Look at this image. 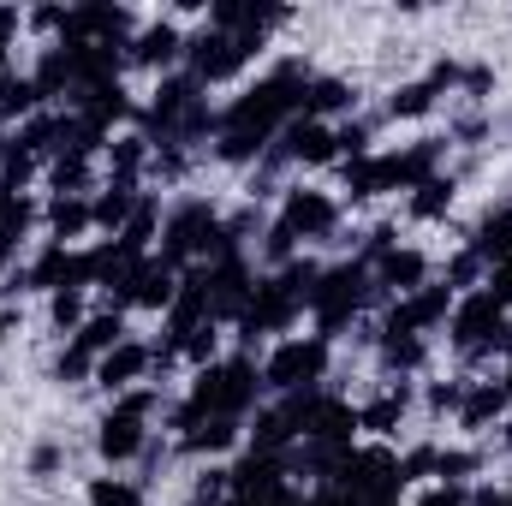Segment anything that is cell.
Listing matches in <instances>:
<instances>
[{
    "instance_id": "1",
    "label": "cell",
    "mask_w": 512,
    "mask_h": 506,
    "mask_svg": "<svg viewBox=\"0 0 512 506\" xmlns=\"http://www.w3.org/2000/svg\"><path fill=\"white\" fill-rule=\"evenodd\" d=\"M370 262L358 256V262H340V268H322V280L310 286V298H304V310H310V334H322L328 346L358 322V310H364V298H370Z\"/></svg>"
},
{
    "instance_id": "2",
    "label": "cell",
    "mask_w": 512,
    "mask_h": 506,
    "mask_svg": "<svg viewBox=\"0 0 512 506\" xmlns=\"http://www.w3.org/2000/svg\"><path fill=\"white\" fill-rule=\"evenodd\" d=\"M185 399L203 417H239L245 423L256 411V399H262V370H256V358H221V364H209V370L191 376Z\"/></svg>"
},
{
    "instance_id": "3",
    "label": "cell",
    "mask_w": 512,
    "mask_h": 506,
    "mask_svg": "<svg viewBox=\"0 0 512 506\" xmlns=\"http://www.w3.org/2000/svg\"><path fill=\"white\" fill-rule=\"evenodd\" d=\"M328 364H334V346L322 334H286L262 358V387L280 393V399L286 393H304V387H322L328 381Z\"/></svg>"
},
{
    "instance_id": "4",
    "label": "cell",
    "mask_w": 512,
    "mask_h": 506,
    "mask_svg": "<svg viewBox=\"0 0 512 506\" xmlns=\"http://www.w3.org/2000/svg\"><path fill=\"white\" fill-rule=\"evenodd\" d=\"M501 328H507V310H501L483 286L453 298V316H447L453 352H465V358H495V352H501Z\"/></svg>"
},
{
    "instance_id": "5",
    "label": "cell",
    "mask_w": 512,
    "mask_h": 506,
    "mask_svg": "<svg viewBox=\"0 0 512 506\" xmlns=\"http://www.w3.org/2000/svg\"><path fill=\"white\" fill-rule=\"evenodd\" d=\"M453 286L447 280H429V286H417V292H405V298H393V310L382 316L387 340H423V334H435V328H447V316H453Z\"/></svg>"
},
{
    "instance_id": "6",
    "label": "cell",
    "mask_w": 512,
    "mask_h": 506,
    "mask_svg": "<svg viewBox=\"0 0 512 506\" xmlns=\"http://www.w3.org/2000/svg\"><path fill=\"white\" fill-rule=\"evenodd\" d=\"M298 316H304V298L286 286V274H256V292H251V310H245V322H239V334L245 340H262V334H292L298 328Z\"/></svg>"
},
{
    "instance_id": "7",
    "label": "cell",
    "mask_w": 512,
    "mask_h": 506,
    "mask_svg": "<svg viewBox=\"0 0 512 506\" xmlns=\"http://www.w3.org/2000/svg\"><path fill=\"white\" fill-rule=\"evenodd\" d=\"M245 66H251V54L239 48V36H221V30H197V36H185V72L209 90V84H233V78H245Z\"/></svg>"
},
{
    "instance_id": "8",
    "label": "cell",
    "mask_w": 512,
    "mask_h": 506,
    "mask_svg": "<svg viewBox=\"0 0 512 506\" xmlns=\"http://www.w3.org/2000/svg\"><path fill=\"white\" fill-rule=\"evenodd\" d=\"M274 227H286L298 245L304 239H328L334 227H340V203L328 197V191H316V185H292L286 197H280V221Z\"/></svg>"
},
{
    "instance_id": "9",
    "label": "cell",
    "mask_w": 512,
    "mask_h": 506,
    "mask_svg": "<svg viewBox=\"0 0 512 506\" xmlns=\"http://www.w3.org/2000/svg\"><path fill=\"white\" fill-rule=\"evenodd\" d=\"M268 161H292V167H328V161H340V137L334 126H322V120H292V126L274 137V149H268Z\"/></svg>"
},
{
    "instance_id": "10",
    "label": "cell",
    "mask_w": 512,
    "mask_h": 506,
    "mask_svg": "<svg viewBox=\"0 0 512 506\" xmlns=\"http://www.w3.org/2000/svg\"><path fill=\"white\" fill-rule=\"evenodd\" d=\"M143 447H149V417L108 405V411H102V423H96V453H102L108 465H131Z\"/></svg>"
},
{
    "instance_id": "11",
    "label": "cell",
    "mask_w": 512,
    "mask_h": 506,
    "mask_svg": "<svg viewBox=\"0 0 512 506\" xmlns=\"http://www.w3.org/2000/svg\"><path fill=\"white\" fill-rule=\"evenodd\" d=\"M280 483H286V453H251V447H245V459L227 465V489L245 495V501H256V506L274 501Z\"/></svg>"
},
{
    "instance_id": "12",
    "label": "cell",
    "mask_w": 512,
    "mask_h": 506,
    "mask_svg": "<svg viewBox=\"0 0 512 506\" xmlns=\"http://www.w3.org/2000/svg\"><path fill=\"white\" fill-rule=\"evenodd\" d=\"M173 60H185V30L173 18L161 24H143L137 36L126 42V66H149V72H167Z\"/></svg>"
},
{
    "instance_id": "13",
    "label": "cell",
    "mask_w": 512,
    "mask_h": 506,
    "mask_svg": "<svg viewBox=\"0 0 512 506\" xmlns=\"http://www.w3.org/2000/svg\"><path fill=\"white\" fill-rule=\"evenodd\" d=\"M149 370H155V352H149L143 340H126V346H114V352L96 364V387H108V393L120 399V393H131V387H143Z\"/></svg>"
},
{
    "instance_id": "14",
    "label": "cell",
    "mask_w": 512,
    "mask_h": 506,
    "mask_svg": "<svg viewBox=\"0 0 512 506\" xmlns=\"http://www.w3.org/2000/svg\"><path fill=\"white\" fill-rule=\"evenodd\" d=\"M179 274H185V268H173V262H161V256H143V268H137V280H131V310L167 316L173 298H179Z\"/></svg>"
},
{
    "instance_id": "15",
    "label": "cell",
    "mask_w": 512,
    "mask_h": 506,
    "mask_svg": "<svg viewBox=\"0 0 512 506\" xmlns=\"http://www.w3.org/2000/svg\"><path fill=\"white\" fill-rule=\"evenodd\" d=\"M370 280L376 286H387V292H417V286H429V256L417 251V245H393L387 256H376L370 262Z\"/></svg>"
},
{
    "instance_id": "16",
    "label": "cell",
    "mask_w": 512,
    "mask_h": 506,
    "mask_svg": "<svg viewBox=\"0 0 512 506\" xmlns=\"http://www.w3.org/2000/svg\"><path fill=\"white\" fill-rule=\"evenodd\" d=\"M507 411H512V399H507V387L501 381H465V399H459V429L465 435H477V429H489V423H507Z\"/></svg>"
},
{
    "instance_id": "17",
    "label": "cell",
    "mask_w": 512,
    "mask_h": 506,
    "mask_svg": "<svg viewBox=\"0 0 512 506\" xmlns=\"http://www.w3.org/2000/svg\"><path fill=\"white\" fill-rule=\"evenodd\" d=\"M137 203H143V191L137 185H120V179H108L96 197H90V215H96V233H108V239H120L126 233V221L137 215Z\"/></svg>"
},
{
    "instance_id": "18",
    "label": "cell",
    "mask_w": 512,
    "mask_h": 506,
    "mask_svg": "<svg viewBox=\"0 0 512 506\" xmlns=\"http://www.w3.org/2000/svg\"><path fill=\"white\" fill-rule=\"evenodd\" d=\"M405 411H411V387L399 381V387H387L382 399H370V405H358V435H399V423H405Z\"/></svg>"
},
{
    "instance_id": "19",
    "label": "cell",
    "mask_w": 512,
    "mask_h": 506,
    "mask_svg": "<svg viewBox=\"0 0 512 506\" xmlns=\"http://www.w3.org/2000/svg\"><path fill=\"white\" fill-rule=\"evenodd\" d=\"M471 251L483 256L489 268H495V262H512V197H507V203H495V209L477 221V233H471Z\"/></svg>"
},
{
    "instance_id": "20",
    "label": "cell",
    "mask_w": 512,
    "mask_h": 506,
    "mask_svg": "<svg viewBox=\"0 0 512 506\" xmlns=\"http://www.w3.org/2000/svg\"><path fill=\"white\" fill-rule=\"evenodd\" d=\"M352 108H358V90H352L346 78H310V90H304V120L334 126V114H352Z\"/></svg>"
},
{
    "instance_id": "21",
    "label": "cell",
    "mask_w": 512,
    "mask_h": 506,
    "mask_svg": "<svg viewBox=\"0 0 512 506\" xmlns=\"http://www.w3.org/2000/svg\"><path fill=\"white\" fill-rule=\"evenodd\" d=\"M84 233H96L90 197H54V203H48V239H54V245H78Z\"/></svg>"
},
{
    "instance_id": "22",
    "label": "cell",
    "mask_w": 512,
    "mask_h": 506,
    "mask_svg": "<svg viewBox=\"0 0 512 506\" xmlns=\"http://www.w3.org/2000/svg\"><path fill=\"white\" fill-rule=\"evenodd\" d=\"M126 340H131V334H126V316H120V310H102V316H90V322L72 334V346H78V352H90L96 364H102L114 346H126Z\"/></svg>"
},
{
    "instance_id": "23",
    "label": "cell",
    "mask_w": 512,
    "mask_h": 506,
    "mask_svg": "<svg viewBox=\"0 0 512 506\" xmlns=\"http://www.w3.org/2000/svg\"><path fill=\"white\" fill-rule=\"evenodd\" d=\"M239 441H245V423H239V417H203L179 447H185V453H209V459H215V453H233Z\"/></svg>"
},
{
    "instance_id": "24",
    "label": "cell",
    "mask_w": 512,
    "mask_h": 506,
    "mask_svg": "<svg viewBox=\"0 0 512 506\" xmlns=\"http://www.w3.org/2000/svg\"><path fill=\"white\" fill-rule=\"evenodd\" d=\"M274 149V137H262V131H215V161H227V167H251Z\"/></svg>"
},
{
    "instance_id": "25",
    "label": "cell",
    "mask_w": 512,
    "mask_h": 506,
    "mask_svg": "<svg viewBox=\"0 0 512 506\" xmlns=\"http://www.w3.org/2000/svg\"><path fill=\"white\" fill-rule=\"evenodd\" d=\"M376 358H382L387 376H417L423 370V358H429V346L423 340H387V334H376Z\"/></svg>"
},
{
    "instance_id": "26",
    "label": "cell",
    "mask_w": 512,
    "mask_h": 506,
    "mask_svg": "<svg viewBox=\"0 0 512 506\" xmlns=\"http://www.w3.org/2000/svg\"><path fill=\"white\" fill-rule=\"evenodd\" d=\"M42 108H48V102H42V90L30 84V72L0 84V120H18V126H24V120H30V114H42Z\"/></svg>"
},
{
    "instance_id": "27",
    "label": "cell",
    "mask_w": 512,
    "mask_h": 506,
    "mask_svg": "<svg viewBox=\"0 0 512 506\" xmlns=\"http://www.w3.org/2000/svg\"><path fill=\"white\" fill-rule=\"evenodd\" d=\"M447 209H453V179H447V173H435V179H423V185L411 191V215H417V221H441Z\"/></svg>"
},
{
    "instance_id": "28",
    "label": "cell",
    "mask_w": 512,
    "mask_h": 506,
    "mask_svg": "<svg viewBox=\"0 0 512 506\" xmlns=\"http://www.w3.org/2000/svg\"><path fill=\"white\" fill-rule=\"evenodd\" d=\"M435 102H441V90L423 78V84H405V90H393L387 114H393V120H423V114H435Z\"/></svg>"
},
{
    "instance_id": "29",
    "label": "cell",
    "mask_w": 512,
    "mask_h": 506,
    "mask_svg": "<svg viewBox=\"0 0 512 506\" xmlns=\"http://www.w3.org/2000/svg\"><path fill=\"white\" fill-rule=\"evenodd\" d=\"M179 358H185L191 370H209V364H221V328H215V322L191 328V334L179 340Z\"/></svg>"
},
{
    "instance_id": "30",
    "label": "cell",
    "mask_w": 512,
    "mask_h": 506,
    "mask_svg": "<svg viewBox=\"0 0 512 506\" xmlns=\"http://www.w3.org/2000/svg\"><path fill=\"white\" fill-rule=\"evenodd\" d=\"M30 227H36V209H30V197H12V203L0 209V256H12V251H18Z\"/></svg>"
},
{
    "instance_id": "31",
    "label": "cell",
    "mask_w": 512,
    "mask_h": 506,
    "mask_svg": "<svg viewBox=\"0 0 512 506\" xmlns=\"http://www.w3.org/2000/svg\"><path fill=\"white\" fill-rule=\"evenodd\" d=\"M90 506H143V489L131 477H96L90 483Z\"/></svg>"
},
{
    "instance_id": "32",
    "label": "cell",
    "mask_w": 512,
    "mask_h": 506,
    "mask_svg": "<svg viewBox=\"0 0 512 506\" xmlns=\"http://www.w3.org/2000/svg\"><path fill=\"white\" fill-rule=\"evenodd\" d=\"M48 316H54L60 334H78V328L90 322V316H84V292H54V298H48Z\"/></svg>"
},
{
    "instance_id": "33",
    "label": "cell",
    "mask_w": 512,
    "mask_h": 506,
    "mask_svg": "<svg viewBox=\"0 0 512 506\" xmlns=\"http://www.w3.org/2000/svg\"><path fill=\"white\" fill-rule=\"evenodd\" d=\"M54 376H60V381H96V358H90V352H78V346L66 340V352L54 358Z\"/></svg>"
},
{
    "instance_id": "34",
    "label": "cell",
    "mask_w": 512,
    "mask_h": 506,
    "mask_svg": "<svg viewBox=\"0 0 512 506\" xmlns=\"http://www.w3.org/2000/svg\"><path fill=\"white\" fill-rule=\"evenodd\" d=\"M483 292H489L501 310H512V262H495V268L483 274Z\"/></svg>"
},
{
    "instance_id": "35",
    "label": "cell",
    "mask_w": 512,
    "mask_h": 506,
    "mask_svg": "<svg viewBox=\"0 0 512 506\" xmlns=\"http://www.w3.org/2000/svg\"><path fill=\"white\" fill-rule=\"evenodd\" d=\"M435 453H441V447H417V453H405V459H399V477H405V483L435 477Z\"/></svg>"
},
{
    "instance_id": "36",
    "label": "cell",
    "mask_w": 512,
    "mask_h": 506,
    "mask_svg": "<svg viewBox=\"0 0 512 506\" xmlns=\"http://www.w3.org/2000/svg\"><path fill=\"white\" fill-rule=\"evenodd\" d=\"M12 36H18V12L0 6V78L12 72Z\"/></svg>"
},
{
    "instance_id": "37",
    "label": "cell",
    "mask_w": 512,
    "mask_h": 506,
    "mask_svg": "<svg viewBox=\"0 0 512 506\" xmlns=\"http://www.w3.org/2000/svg\"><path fill=\"white\" fill-rule=\"evenodd\" d=\"M459 399H465V381H453V387H429V411H459Z\"/></svg>"
},
{
    "instance_id": "38",
    "label": "cell",
    "mask_w": 512,
    "mask_h": 506,
    "mask_svg": "<svg viewBox=\"0 0 512 506\" xmlns=\"http://www.w3.org/2000/svg\"><path fill=\"white\" fill-rule=\"evenodd\" d=\"M30 471H36V477H54V471H60V441H48V447H36V459H30Z\"/></svg>"
},
{
    "instance_id": "39",
    "label": "cell",
    "mask_w": 512,
    "mask_h": 506,
    "mask_svg": "<svg viewBox=\"0 0 512 506\" xmlns=\"http://www.w3.org/2000/svg\"><path fill=\"white\" fill-rule=\"evenodd\" d=\"M465 506H512V489H471Z\"/></svg>"
},
{
    "instance_id": "40",
    "label": "cell",
    "mask_w": 512,
    "mask_h": 506,
    "mask_svg": "<svg viewBox=\"0 0 512 506\" xmlns=\"http://www.w3.org/2000/svg\"><path fill=\"white\" fill-rule=\"evenodd\" d=\"M501 352L512 358V310H507V328H501Z\"/></svg>"
},
{
    "instance_id": "41",
    "label": "cell",
    "mask_w": 512,
    "mask_h": 506,
    "mask_svg": "<svg viewBox=\"0 0 512 506\" xmlns=\"http://www.w3.org/2000/svg\"><path fill=\"white\" fill-rule=\"evenodd\" d=\"M6 334H12V310H0V340H6Z\"/></svg>"
},
{
    "instance_id": "42",
    "label": "cell",
    "mask_w": 512,
    "mask_h": 506,
    "mask_svg": "<svg viewBox=\"0 0 512 506\" xmlns=\"http://www.w3.org/2000/svg\"><path fill=\"white\" fill-rule=\"evenodd\" d=\"M221 506H256V501H245V495H227V501H221Z\"/></svg>"
},
{
    "instance_id": "43",
    "label": "cell",
    "mask_w": 512,
    "mask_h": 506,
    "mask_svg": "<svg viewBox=\"0 0 512 506\" xmlns=\"http://www.w3.org/2000/svg\"><path fill=\"white\" fill-rule=\"evenodd\" d=\"M501 387H507V399H512V358H507V376H501Z\"/></svg>"
},
{
    "instance_id": "44",
    "label": "cell",
    "mask_w": 512,
    "mask_h": 506,
    "mask_svg": "<svg viewBox=\"0 0 512 506\" xmlns=\"http://www.w3.org/2000/svg\"><path fill=\"white\" fill-rule=\"evenodd\" d=\"M191 506H197V501H191Z\"/></svg>"
}]
</instances>
